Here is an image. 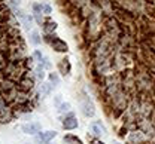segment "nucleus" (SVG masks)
<instances>
[{"mask_svg": "<svg viewBox=\"0 0 155 144\" xmlns=\"http://www.w3.org/2000/svg\"><path fill=\"white\" fill-rule=\"evenodd\" d=\"M36 74H37L39 79H43V77H45V70H43V65H42V64L36 68Z\"/></svg>", "mask_w": 155, "mask_h": 144, "instance_id": "4468645a", "label": "nucleus"}, {"mask_svg": "<svg viewBox=\"0 0 155 144\" xmlns=\"http://www.w3.org/2000/svg\"><path fill=\"white\" fill-rule=\"evenodd\" d=\"M55 135H57V132H55V131L40 132V134L36 137V143H37V144H46V143H49V141H51Z\"/></svg>", "mask_w": 155, "mask_h": 144, "instance_id": "7ed1b4c3", "label": "nucleus"}, {"mask_svg": "<svg viewBox=\"0 0 155 144\" xmlns=\"http://www.w3.org/2000/svg\"><path fill=\"white\" fill-rule=\"evenodd\" d=\"M55 30H57V23H55V21L46 20V21L43 23V31H45L46 34H51V33H54Z\"/></svg>", "mask_w": 155, "mask_h": 144, "instance_id": "423d86ee", "label": "nucleus"}, {"mask_svg": "<svg viewBox=\"0 0 155 144\" xmlns=\"http://www.w3.org/2000/svg\"><path fill=\"white\" fill-rule=\"evenodd\" d=\"M64 143L66 144H84L81 138H78L76 135H72V134L64 135Z\"/></svg>", "mask_w": 155, "mask_h": 144, "instance_id": "1a4fd4ad", "label": "nucleus"}, {"mask_svg": "<svg viewBox=\"0 0 155 144\" xmlns=\"http://www.w3.org/2000/svg\"><path fill=\"white\" fill-rule=\"evenodd\" d=\"M35 86V80L30 77V74H24L20 82H18V89L23 91V92H30Z\"/></svg>", "mask_w": 155, "mask_h": 144, "instance_id": "f03ea898", "label": "nucleus"}, {"mask_svg": "<svg viewBox=\"0 0 155 144\" xmlns=\"http://www.w3.org/2000/svg\"><path fill=\"white\" fill-rule=\"evenodd\" d=\"M63 128L64 129H76L78 128V120H76V117L73 116V114H70V116H67L64 120H63Z\"/></svg>", "mask_w": 155, "mask_h": 144, "instance_id": "39448f33", "label": "nucleus"}, {"mask_svg": "<svg viewBox=\"0 0 155 144\" xmlns=\"http://www.w3.org/2000/svg\"><path fill=\"white\" fill-rule=\"evenodd\" d=\"M49 80H51V83H54V85H58V83H60V77H58L57 73H49Z\"/></svg>", "mask_w": 155, "mask_h": 144, "instance_id": "ddd939ff", "label": "nucleus"}, {"mask_svg": "<svg viewBox=\"0 0 155 144\" xmlns=\"http://www.w3.org/2000/svg\"><path fill=\"white\" fill-rule=\"evenodd\" d=\"M30 40H32V43H35V45H39V43L42 42V40H40V36H39V33H37V31H33V33H32Z\"/></svg>", "mask_w": 155, "mask_h": 144, "instance_id": "9b49d317", "label": "nucleus"}, {"mask_svg": "<svg viewBox=\"0 0 155 144\" xmlns=\"http://www.w3.org/2000/svg\"><path fill=\"white\" fill-rule=\"evenodd\" d=\"M91 144H104L103 141H100V140H93L91 141Z\"/></svg>", "mask_w": 155, "mask_h": 144, "instance_id": "aec40b11", "label": "nucleus"}, {"mask_svg": "<svg viewBox=\"0 0 155 144\" xmlns=\"http://www.w3.org/2000/svg\"><path fill=\"white\" fill-rule=\"evenodd\" d=\"M42 129V125L39 122H30V123H26L23 125V132L24 134H37L39 131Z\"/></svg>", "mask_w": 155, "mask_h": 144, "instance_id": "20e7f679", "label": "nucleus"}, {"mask_svg": "<svg viewBox=\"0 0 155 144\" xmlns=\"http://www.w3.org/2000/svg\"><path fill=\"white\" fill-rule=\"evenodd\" d=\"M33 11H35L36 21H37L39 24H42V5H37V3H35V5H33Z\"/></svg>", "mask_w": 155, "mask_h": 144, "instance_id": "9d476101", "label": "nucleus"}, {"mask_svg": "<svg viewBox=\"0 0 155 144\" xmlns=\"http://www.w3.org/2000/svg\"><path fill=\"white\" fill-rule=\"evenodd\" d=\"M84 113H85V116H94V113H95L94 104H93L90 100H87V101L84 103Z\"/></svg>", "mask_w": 155, "mask_h": 144, "instance_id": "6e6552de", "label": "nucleus"}, {"mask_svg": "<svg viewBox=\"0 0 155 144\" xmlns=\"http://www.w3.org/2000/svg\"><path fill=\"white\" fill-rule=\"evenodd\" d=\"M42 11H43V12H45L46 15H49V14L52 12V9H51V6H48V5H43V6H42Z\"/></svg>", "mask_w": 155, "mask_h": 144, "instance_id": "f3484780", "label": "nucleus"}, {"mask_svg": "<svg viewBox=\"0 0 155 144\" xmlns=\"http://www.w3.org/2000/svg\"><path fill=\"white\" fill-rule=\"evenodd\" d=\"M70 68H72V65H70V63H69L67 58H64V60L60 61V64H58V70H60V73H63V74L66 76V74L70 73Z\"/></svg>", "mask_w": 155, "mask_h": 144, "instance_id": "0eeeda50", "label": "nucleus"}, {"mask_svg": "<svg viewBox=\"0 0 155 144\" xmlns=\"http://www.w3.org/2000/svg\"><path fill=\"white\" fill-rule=\"evenodd\" d=\"M5 33H6V31H5L3 28H0V40H2V39L5 37Z\"/></svg>", "mask_w": 155, "mask_h": 144, "instance_id": "6ab92c4d", "label": "nucleus"}, {"mask_svg": "<svg viewBox=\"0 0 155 144\" xmlns=\"http://www.w3.org/2000/svg\"><path fill=\"white\" fill-rule=\"evenodd\" d=\"M33 57H35V58H36V60H37V61H39L40 64H42V61H43V57H42V54H40L39 51H35V54H33Z\"/></svg>", "mask_w": 155, "mask_h": 144, "instance_id": "dca6fc26", "label": "nucleus"}, {"mask_svg": "<svg viewBox=\"0 0 155 144\" xmlns=\"http://www.w3.org/2000/svg\"><path fill=\"white\" fill-rule=\"evenodd\" d=\"M51 83H42V89H40V94L42 95H48L51 92Z\"/></svg>", "mask_w": 155, "mask_h": 144, "instance_id": "f8f14e48", "label": "nucleus"}, {"mask_svg": "<svg viewBox=\"0 0 155 144\" xmlns=\"http://www.w3.org/2000/svg\"><path fill=\"white\" fill-rule=\"evenodd\" d=\"M46 42L51 45V48L54 49V51H57V52H67L69 51V46H67V43L64 42V40H61L58 36H51V34H48L46 37Z\"/></svg>", "mask_w": 155, "mask_h": 144, "instance_id": "f257e3e1", "label": "nucleus"}, {"mask_svg": "<svg viewBox=\"0 0 155 144\" xmlns=\"http://www.w3.org/2000/svg\"><path fill=\"white\" fill-rule=\"evenodd\" d=\"M91 128H93V131H94V134H95V135H100V134H103V132H104V129H100V128H98V123H94Z\"/></svg>", "mask_w": 155, "mask_h": 144, "instance_id": "2eb2a0df", "label": "nucleus"}, {"mask_svg": "<svg viewBox=\"0 0 155 144\" xmlns=\"http://www.w3.org/2000/svg\"><path fill=\"white\" fill-rule=\"evenodd\" d=\"M70 108V104L69 103H64V104H61V107H60V111L63 113V111H67Z\"/></svg>", "mask_w": 155, "mask_h": 144, "instance_id": "a211bd4d", "label": "nucleus"}, {"mask_svg": "<svg viewBox=\"0 0 155 144\" xmlns=\"http://www.w3.org/2000/svg\"><path fill=\"white\" fill-rule=\"evenodd\" d=\"M11 2H12L14 5H20V2H21V0H11Z\"/></svg>", "mask_w": 155, "mask_h": 144, "instance_id": "412c9836", "label": "nucleus"}]
</instances>
